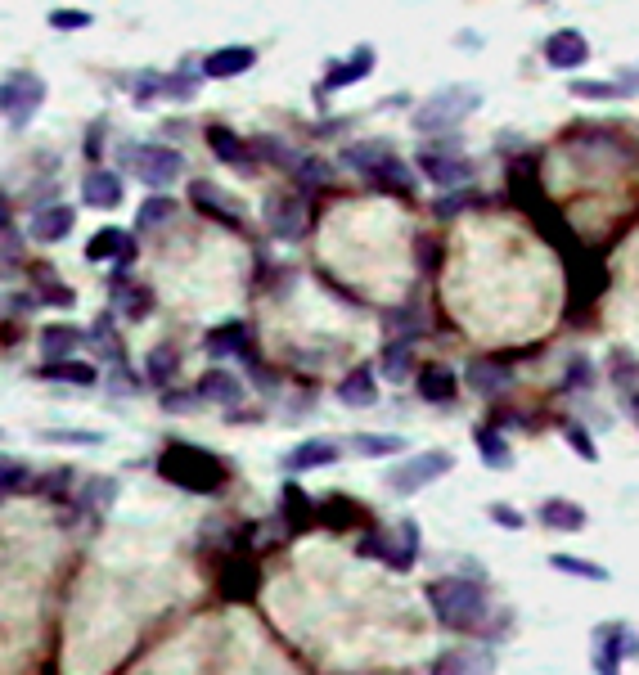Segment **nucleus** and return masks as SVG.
<instances>
[{"mask_svg":"<svg viewBox=\"0 0 639 675\" xmlns=\"http://www.w3.org/2000/svg\"><path fill=\"white\" fill-rule=\"evenodd\" d=\"M207 144H212V153L225 162V167L234 171H257V153H252V140H243L239 131H230V126H207Z\"/></svg>","mask_w":639,"mask_h":675,"instance_id":"nucleus-13","label":"nucleus"},{"mask_svg":"<svg viewBox=\"0 0 639 675\" xmlns=\"http://www.w3.org/2000/svg\"><path fill=\"white\" fill-rule=\"evenodd\" d=\"M221 585H225V599H252L257 594V572L243 558H230L221 567Z\"/></svg>","mask_w":639,"mask_h":675,"instance_id":"nucleus-36","label":"nucleus"},{"mask_svg":"<svg viewBox=\"0 0 639 675\" xmlns=\"http://www.w3.org/2000/svg\"><path fill=\"white\" fill-rule=\"evenodd\" d=\"M549 567L563 576H581V581H608V567L590 563V558H576V554H549Z\"/></svg>","mask_w":639,"mask_h":675,"instance_id":"nucleus-43","label":"nucleus"},{"mask_svg":"<svg viewBox=\"0 0 639 675\" xmlns=\"http://www.w3.org/2000/svg\"><path fill=\"white\" fill-rule=\"evenodd\" d=\"M464 383L473 387L477 396H486V401H491V396H500V392H509V383H513V374L504 365H495V360H477L473 369H468L464 374Z\"/></svg>","mask_w":639,"mask_h":675,"instance_id":"nucleus-29","label":"nucleus"},{"mask_svg":"<svg viewBox=\"0 0 639 675\" xmlns=\"http://www.w3.org/2000/svg\"><path fill=\"white\" fill-rule=\"evenodd\" d=\"M72 477H77V473H72V468H54V473L45 477V482H36L32 491H45V495H63V491H72Z\"/></svg>","mask_w":639,"mask_h":675,"instance_id":"nucleus-55","label":"nucleus"},{"mask_svg":"<svg viewBox=\"0 0 639 675\" xmlns=\"http://www.w3.org/2000/svg\"><path fill=\"white\" fill-rule=\"evenodd\" d=\"M626 657H639V635L626 626V621H603L599 630H594V657L590 666L599 675H612L621 671V662Z\"/></svg>","mask_w":639,"mask_h":675,"instance_id":"nucleus-9","label":"nucleus"},{"mask_svg":"<svg viewBox=\"0 0 639 675\" xmlns=\"http://www.w3.org/2000/svg\"><path fill=\"white\" fill-rule=\"evenodd\" d=\"M0 441H5V432H0Z\"/></svg>","mask_w":639,"mask_h":675,"instance_id":"nucleus-62","label":"nucleus"},{"mask_svg":"<svg viewBox=\"0 0 639 675\" xmlns=\"http://www.w3.org/2000/svg\"><path fill=\"white\" fill-rule=\"evenodd\" d=\"M383 153H392V140H356V144H347V149H342V167H351V171H360V176H365V171L374 167Z\"/></svg>","mask_w":639,"mask_h":675,"instance_id":"nucleus-37","label":"nucleus"},{"mask_svg":"<svg viewBox=\"0 0 639 675\" xmlns=\"http://www.w3.org/2000/svg\"><path fill=\"white\" fill-rule=\"evenodd\" d=\"M198 401L239 405V401H243V383L230 374V369H207V374L198 378Z\"/></svg>","mask_w":639,"mask_h":675,"instance_id":"nucleus-27","label":"nucleus"},{"mask_svg":"<svg viewBox=\"0 0 639 675\" xmlns=\"http://www.w3.org/2000/svg\"><path fill=\"white\" fill-rule=\"evenodd\" d=\"M365 180L378 189V194H401V198H410V194H414V176H410V167H405V162L396 158V149H392V153H383V158H378L374 167L365 171Z\"/></svg>","mask_w":639,"mask_h":675,"instance_id":"nucleus-19","label":"nucleus"},{"mask_svg":"<svg viewBox=\"0 0 639 675\" xmlns=\"http://www.w3.org/2000/svg\"><path fill=\"white\" fill-rule=\"evenodd\" d=\"M279 509H284L288 518H293V527H302V518H306V513H315V504L306 500V495L297 491L293 482H288V486H279Z\"/></svg>","mask_w":639,"mask_h":675,"instance_id":"nucleus-49","label":"nucleus"},{"mask_svg":"<svg viewBox=\"0 0 639 675\" xmlns=\"http://www.w3.org/2000/svg\"><path fill=\"white\" fill-rule=\"evenodd\" d=\"M158 473L167 477L171 486L180 491H194V495H212L225 486V464L212 455V450L194 446V441H171L167 450L158 455Z\"/></svg>","mask_w":639,"mask_h":675,"instance_id":"nucleus-2","label":"nucleus"},{"mask_svg":"<svg viewBox=\"0 0 639 675\" xmlns=\"http://www.w3.org/2000/svg\"><path fill=\"white\" fill-rule=\"evenodd\" d=\"M423 599L437 612L441 626L450 630H482V621L491 617V590L482 581L468 576H437L423 585Z\"/></svg>","mask_w":639,"mask_h":675,"instance_id":"nucleus-1","label":"nucleus"},{"mask_svg":"<svg viewBox=\"0 0 639 675\" xmlns=\"http://www.w3.org/2000/svg\"><path fill=\"white\" fill-rule=\"evenodd\" d=\"M126 167L149 189H167L185 176V153H176L171 144H131L126 149Z\"/></svg>","mask_w":639,"mask_h":675,"instance_id":"nucleus-6","label":"nucleus"},{"mask_svg":"<svg viewBox=\"0 0 639 675\" xmlns=\"http://www.w3.org/2000/svg\"><path fill=\"white\" fill-rule=\"evenodd\" d=\"M41 441H50V446H104V432H95V428H45Z\"/></svg>","mask_w":639,"mask_h":675,"instance_id":"nucleus-46","label":"nucleus"},{"mask_svg":"<svg viewBox=\"0 0 639 675\" xmlns=\"http://www.w3.org/2000/svg\"><path fill=\"white\" fill-rule=\"evenodd\" d=\"M81 203L86 207H99V212H113L122 203V176L113 167H90L81 176Z\"/></svg>","mask_w":639,"mask_h":675,"instance_id":"nucleus-16","label":"nucleus"},{"mask_svg":"<svg viewBox=\"0 0 639 675\" xmlns=\"http://www.w3.org/2000/svg\"><path fill=\"white\" fill-rule=\"evenodd\" d=\"M36 374L45 383H72V387H95L99 383V369L90 360H77V356H59V360H45Z\"/></svg>","mask_w":639,"mask_h":675,"instance_id":"nucleus-26","label":"nucleus"},{"mask_svg":"<svg viewBox=\"0 0 639 675\" xmlns=\"http://www.w3.org/2000/svg\"><path fill=\"white\" fill-rule=\"evenodd\" d=\"M374 63H378L374 45H356L347 59H333L329 68H324V81L315 86V95H338V90L356 86V81H365L369 72H374Z\"/></svg>","mask_w":639,"mask_h":675,"instance_id":"nucleus-10","label":"nucleus"},{"mask_svg":"<svg viewBox=\"0 0 639 675\" xmlns=\"http://www.w3.org/2000/svg\"><path fill=\"white\" fill-rule=\"evenodd\" d=\"M450 468H455V455H450V450H423V455H410L405 464H396L392 473L383 477V486L392 495H401V500H410V495H419L423 486L441 482Z\"/></svg>","mask_w":639,"mask_h":675,"instance_id":"nucleus-5","label":"nucleus"},{"mask_svg":"<svg viewBox=\"0 0 639 675\" xmlns=\"http://www.w3.org/2000/svg\"><path fill=\"white\" fill-rule=\"evenodd\" d=\"M86 261L90 266H104V261H117V266H131L135 261V243L126 239L117 225H104L86 239Z\"/></svg>","mask_w":639,"mask_h":675,"instance_id":"nucleus-15","label":"nucleus"},{"mask_svg":"<svg viewBox=\"0 0 639 675\" xmlns=\"http://www.w3.org/2000/svg\"><path fill=\"white\" fill-rule=\"evenodd\" d=\"M194 401H198V387H194V392H180V387H162V410H171V414L194 410Z\"/></svg>","mask_w":639,"mask_h":675,"instance_id":"nucleus-53","label":"nucleus"},{"mask_svg":"<svg viewBox=\"0 0 639 675\" xmlns=\"http://www.w3.org/2000/svg\"><path fill=\"white\" fill-rule=\"evenodd\" d=\"M32 486H36L32 468L18 464V459H9V455H0V500H9V495H23V491H32Z\"/></svg>","mask_w":639,"mask_h":675,"instance_id":"nucleus-40","label":"nucleus"},{"mask_svg":"<svg viewBox=\"0 0 639 675\" xmlns=\"http://www.w3.org/2000/svg\"><path fill=\"white\" fill-rule=\"evenodd\" d=\"M545 63L554 72H576L590 63V41H585V32H576V27H558V32L545 36Z\"/></svg>","mask_w":639,"mask_h":675,"instance_id":"nucleus-11","label":"nucleus"},{"mask_svg":"<svg viewBox=\"0 0 639 675\" xmlns=\"http://www.w3.org/2000/svg\"><path fill=\"white\" fill-rule=\"evenodd\" d=\"M41 104H45V81L36 72H14L9 81H0V113L9 117V126L23 131Z\"/></svg>","mask_w":639,"mask_h":675,"instance_id":"nucleus-8","label":"nucleus"},{"mask_svg":"<svg viewBox=\"0 0 639 675\" xmlns=\"http://www.w3.org/2000/svg\"><path fill=\"white\" fill-rule=\"evenodd\" d=\"M252 153H261L270 167H288V171L302 162V158H297V149H288L279 135H257V140H252Z\"/></svg>","mask_w":639,"mask_h":675,"instance_id":"nucleus-45","label":"nucleus"},{"mask_svg":"<svg viewBox=\"0 0 639 675\" xmlns=\"http://www.w3.org/2000/svg\"><path fill=\"white\" fill-rule=\"evenodd\" d=\"M576 99H626V86L621 81H567Z\"/></svg>","mask_w":639,"mask_h":675,"instance_id":"nucleus-47","label":"nucleus"},{"mask_svg":"<svg viewBox=\"0 0 639 675\" xmlns=\"http://www.w3.org/2000/svg\"><path fill=\"white\" fill-rule=\"evenodd\" d=\"M32 284H36V297H45L50 306H72L77 302V293H72L68 284H59L50 266H32Z\"/></svg>","mask_w":639,"mask_h":675,"instance_id":"nucleus-41","label":"nucleus"},{"mask_svg":"<svg viewBox=\"0 0 639 675\" xmlns=\"http://www.w3.org/2000/svg\"><path fill=\"white\" fill-rule=\"evenodd\" d=\"M117 500V477H90L81 491V509L86 513H108Z\"/></svg>","mask_w":639,"mask_h":675,"instance_id":"nucleus-42","label":"nucleus"},{"mask_svg":"<svg viewBox=\"0 0 639 675\" xmlns=\"http://www.w3.org/2000/svg\"><path fill=\"white\" fill-rule=\"evenodd\" d=\"M167 221H176V198L171 194H149L140 203V212H135V225H140V230H158V225H167Z\"/></svg>","mask_w":639,"mask_h":675,"instance_id":"nucleus-39","label":"nucleus"},{"mask_svg":"<svg viewBox=\"0 0 639 675\" xmlns=\"http://www.w3.org/2000/svg\"><path fill=\"white\" fill-rule=\"evenodd\" d=\"M293 176L302 180V185H329L333 171H329V162H320V158H302V162L293 167Z\"/></svg>","mask_w":639,"mask_h":675,"instance_id":"nucleus-51","label":"nucleus"},{"mask_svg":"<svg viewBox=\"0 0 639 675\" xmlns=\"http://www.w3.org/2000/svg\"><path fill=\"white\" fill-rule=\"evenodd\" d=\"M189 198H194V207H198L203 216H212V221H221V225H230V230H239V212H234V207L225 203L221 189H216V185H207V180H194Z\"/></svg>","mask_w":639,"mask_h":675,"instance_id":"nucleus-30","label":"nucleus"},{"mask_svg":"<svg viewBox=\"0 0 639 675\" xmlns=\"http://www.w3.org/2000/svg\"><path fill=\"white\" fill-rule=\"evenodd\" d=\"M486 518H491L495 527H509V531H522V522H527L518 509H513V504H491V509H486Z\"/></svg>","mask_w":639,"mask_h":675,"instance_id":"nucleus-56","label":"nucleus"},{"mask_svg":"<svg viewBox=\"0 0 639 675\" xmlns=\"http://www.w3.org/2000/svg\"><path fill=\"white\" fill-rule=\"evenodd\" d=\"M144 378H149L153 387H171L180 378V351L171 347V342H158V347L144 356Z\"/></svg>","mask_w":639,"mask_h":675,"instance_id":"nucleus-31","label":"nucleus"},{"mask_svg":"<svg viewBox=\"0 0 639 675\" xmlns=\"http://www.w3.org/2000/svg\"><path fill=\"white\" fill-rule=\"evenodd\" d=\"M252 63H257V50H252V45H216L198 68H203L207 81H230V77H243Z\"/></svg>","mask_w":639,"mask_h":675,"instance_id":"nucleus-14","label":"nucleus"},{"mask_svg":"<svg viewBox=\"0 0 639 675\" xmlns=\"http://www.w3.org/2000/svg\"><path fill=\"white\" fill-rule=\"evenodd\" d=\"M0 234H9V203H5V194H0Z\"/></svg>","mask_w":639,"mask_h":675,"instance_id":"nucleus-60","label":"nucleus"},{"mask_svg":"<svg viewBox=\"0 0 639 675\" xmlns=\"http://www.w3.org/2000/svg\"><path fill=\"white\" fill-rule=\"evenodd\" d=\"M482 108V95L473 86H441L437 95H428L414 113V131L419 135H441L464 126V117H473Z\"/></svg>","mask_w":639,"mask_h":675,"instance_id":"nucleus-3","label":"nucleus"},{"mask_svg":"<svg viewBox=\"0 0 639 675\" xmlns=\"http://www.w3.org/2000/svg\"><path fill=\"white\" fill-rule=\"evenodd\" d=\"M351 450H356L360 459H392L405 450V437H396V432H356V437H351Z\"/></svg>","mask_w":639,"mask_h":675,"instance_id":"nucleus-34","label":"nucleus"},{"mask_svg":"<svg viewBox=\"0 0 639 675\" xmlns=\"http://www.w3.org/2000/svg\"><path fill=\"white\" fill-rule=\"evenodd\" d=\"M563 441L585 459V464H599V446H594V437L585 432V423H563Z\"/></svg>","mask_w":639,"mask_h":675,"instance_id":"nucleus-48","label":"nucleus"},{"mask_svg":"<svg viewBox=\"0 0 639 675\" xmlns=\"http://www.w3.org/2000/svg\"><path fill=\"white\" fill-rule=\"evenodd\" d=\"M131 95H135V104H149V99H158L162 95V77H158V72H140Z\"/></svg>","mask_w":639,"mask_h":675,"instance_id":"nucleus-54","label":"nucleus"},{"mask_svg":"<svg viewBox=\"0 0 639 675\" xmlns=\"http://www.w3.org/2000/svg\"><path fill=\"white\" fill-rule=\"evenodd\" d=\"M419 171L432 180V185H441V189H455V185H464V180H473V162L464 158V153H441V149H423L419 153Z\"/></svg>","mask_w":639,"mask_h":675,"instance_id":"nucleus-12","label":"nucleus"},{"mask_svg":"<svg viewBox=\"0 0 639 675\" xmlns=\"http://www.w3.org/2000/svg\"><path fill=\"white\" fill-rule=\"evenodd\" d=\"M612 365H617V369H612V378H617L621 387H630V383H635V374H639V369H635V360H630L626 351H612Z\"/></svg>","mask_w":639,"mask_h":675,"instance_id":"nucleus-57","label":"nucleus"},{"mask_svg":"<svg viewBox=\"0 0 639 675\" xmlns=\"http://www.w3.org/2000/svg\"><path fill=\"white\" fill-rule=\"evenodd\" d=\"M72 225H77V212H72L68 203H45L32 212V225H27V230H32L36 243H59L72 234Z\"/></svg>","mask_w":639,"mask_h":675,"instance_id":"nucleus-20","label":"nucleus"},{"mask_svg":"<svg viewBox=\"0 0 639 675\" xmlns=\"http://www.w3.org/2000/svg\"><path fill=\"white\" fill-rule=\"evenodd\" d=\"M338 405H347V410H369V405H378L374 369H369V365L351 369V374L338 383Z\"/></svg>","mask_w":639,"mask_h":675,"instance_id":"nucleus-25","label":"nucleus"},{"mask_svg":"<svg viewBox=\"0 0 639 675\" xmlns=\"http://www.w3.org/2000/svg\"><path fill=\"white\" fill-rule=\"evenodd\" d=\"M536 522L549 531H585L590 513H585V504L567 500V495H549V500L536 504Z\"/></svg>","mask_w":639,"mask_h":675,"instance_id":"nucleus-18","label":"nucleus"},{"mask_svg":"<svg viewBox=\"0 0 639 675\" xmlns=\"http://www.w3.org/2000/svg\"><path fill=\"white\" fill-rule=\"evenodd\" d=\"M36 347H41V356H45V360L72 356L77 347H86V329H77V324H50V329H41Z\"/></svg>","mask_w":639,"mask_h":675,"instance_id":"nucleus-28","label":"nucleus"},{"mask_svg":"<svg viewBox=\"0 0 639 675\" xmlns=\"http://www.w3.org/2000/svg\"><path fill=\"white\" fill-rule=\"evenodd\" d=\"M419 549H423L419 522H414V518H401L392 536H383V531H369V536H360L356 554H360V558H378V563H387L392 572H410V567L419 563Z\"/></svg>","mask_w":639,"mask_h":675,"instance_id":"nucleus-4","label":"nucleus"},{"mask_svg":"<svg viewBox=\"0 0 639 675\" xmlns=\"http://www.w3.org/2000/svg\"><path fill=\"white\" fill-rule=\"evenodd\" d=\"M635 410H639V396H635Z\"/></svg>","mask_w":639,"mask_h":675,"instance_id":"nucleus-61","label":"nucleus"},{"mask_svg":"<svg viewBox=\"0 0 639 675\" xmlns=\"http://www.w3.org/2000/svg\"><path fill=\"white\" fill-rule=\"evenodd\" d=\"M99 140H104V122H95V126L86 131V158H90V162H99Z\"/></svg>","mask_w":639,"mask_h":675,"instance_id":"nucleus-58","label":"nucleus"},{"mask_svg":"<svg viewBox=\"0 0 639 675\" xmlns=\"http://www.w3.org/2000/svg\"><path fill=\"white\" fill-rule=\"evenodd\" d=\"M266 225H270V234H275V239H284V243L302 239V234H306V207H302V198H297V194L270 198Z\"/></svg>","mask_w":639,"mask_h":675,"instance_id":"nucleus-17","label":"nucleus"},{"mask_svg":"<svg viewBox=\"0 0 639 675\" xmlns=\"http://www.w3.org/2000/svg\"><path fill=\"white\" fill-rule=\"evenodd\" d=\"M203 351L212 360H225V356H234V360H243V365L252 369V378H257L261 387H270L275 378L266 374V365L257 360V342H252V329L248 324H239V320H230V324H221V329H212L203 338Z\"/></svg>","mask_w":639,"mask_h":675,"instance_id":"nucleus-7","label":"nucleus"},{"mask_svg":"<svg viewBox=\"0 0 639 675\" xmlns=\"http://www.w3.org/2000/svg\"><path fill=\"white\" fill-rule=\"evenodd\" d=\"M473 441H477V455H482V464L491 468V473L513 468V446H509V437H504L500 423H482V428L473 432Z\"/></svg>","mask_w":639,"mask_h":675,"instance_id":"nucleus-23","label":"nucleus"},{"mask_svg":"<svg viewBox=\"0 0 639 675\" xmlns=\"http://www.w3.org/2000/svg\"><path fill=\"white\" fill-rule=\"evenodd\" d=\"M383 329H387V338H423L428 333V311H423V302H401V306H392V311H383Z\"/></svg>","mask_w":639,"mask_h":675,"instance_id":"nucleus-22","label":"nucleus"},{"mask_svg":"<svg viewBox=\"0 0 639 675\" xmlns=\"http://www.w3.org/2000/svg\"><path fill=\"white\" fill-rule=\"evenodd\" d=\"M419 396L428 405H450L459 396V374L450 365H419Z\"/></svg>","mask_w":639,"mask_h":675,"instance_id":"nucleus-24","label":"nucleus"},{"mask_svg":"<svg viewBox=\"0 0 639 675\" xmlns=\"http://www.w3.org/2000/svg\"><path fill=\"white\" fill-rule=\"evenodd\" d=\"M378 369H383V378H392V383H405V378L414 374V342L410 338H387L383 356H378Z\"/></svg>","mask_w":639,"mask_h":675,"instance_id":"nucleus-32","label":"nucleus"},{"mask_svg":"<svg viewBox=\"0 0 639 675\" xmlns=\"http://www.w3.org/2000/svg\"><path fill=\"white\" fill-rule=\"evenodd\" d=\"M198 86H203V68H194V63H180L171 77H162V95L167 99H194L198 95Z\"/></svg>","mask_w":639,"mask_h":675,"instance_id":"nucleus-38","label":"nucleus"},{"mask_svg":"<svg viewBox=\"0 0 639 675\" xmlns=\"http://www.w3.org/2000/svg\"><path fill=\"white\" fill-rule=\"evenodd\" d=\"M86 342L108 360V365H126V351H122V342H117V333H113V315L99 311V320H95V329L86 333Z\"/></svg>","mask_w":639,"mask_h":675,"instance_id":"nucleus-35","label":"nucleus"},{"mask_svg":"<svg viewBox=\"0 0 639 675\" xmlns=\"http://www.w3.org/2000/svg\"><path fill=\"white\" fill-rule=\"evenodd\" d=\"M50 27L54 32H81V27H90V14L86 9H50Z\"/></svg>","mask_w":639,"mask_h":675,"instance_id":"nucleus-52","label":"nucleus"},{"mask_svg":"<svg viewBox=\"0 0 639 675\" xmlns=\"http://www.w3.org/2000/svg\"><path fill=\"white\" fill-rule=\"evenodd\" d=\"M342 459V446L338 441H297L293 450L284 455V473H311V468H324V464H338Z\"/></svg>","mask_w":639,"mask_h":675,"instance_id":"nucleus-21","label":"nucleus"},{"mask_svg":"<svg viewBox=\"0 0 639 675\" xmlns=\"http://www.w3.org/2000/svg\"><path fill=\"white\" fill-rule=\"evenodd\" d=\"M621 86H626V95H639V63H635V68H621Z\"/></svg>","mask_w":639,"mask_h":675,"instance_id":"nucleus-59","label":"nucleus"},{"mask_svg":"<svg viewBox=\"0 0 639 675\" xmlns=\"http://www.w3.org/2000/svg\"><path fill=\"white\" fill-rule=\"evenodd\" d=\"M594 383V369L585 356H572L567 360V374H563V392H585V387Z\"/></svg>","mask_w":639,"mask_h":675,"instance_id":"nucleus-50","label":"nucleus"},{"mask_svg":"<svg viewBox=\"0 0 639 675\" xmlns=\"http://www.w3.org/2000/svg\"><path fill=\"white\" fill-rule=\"evenodd\" d=\"M491 666H495V657L477 648V653H441L437 662H432V671L450 675V671H491Z\"/></svg>","mask_w":639,"mask_h":675,"instance_id":"nucleus-44","label":"nucleus"},{"mask_svg":"<svg viewBox=\"0 0 639 675\" xmlns=\"http://www.w3.org/2000/svg\"><path fill=\"white\" fill-rule=\"evenodd\" d=\"M113 302L122 306L126 320H149V315H153V288H149V284L126 288L122 275H117V279H113Z\"/></svg>","mask_w":639,"mask_h":675,"instance_id":"nucleus-33","label":"nucleus"}]
</instances>
